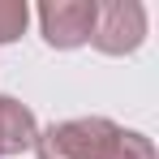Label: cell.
I'll return each instance as SVG.
<instances>
[{"label": "cell", "mask_w": 159, "mask_h": 159, "mask_svg": "<svg viewBox=\"0 0 159 159\" xmlns=\"http://www.w3.org/2000/svg\"><path fill=\"white\" fill-rule=\"evenodd\" d=\"M120 138V125L107 116H73L48 125L34 138L39 159H112V146Z\"/></svg>", "instance_id": "6da1fadb"}, {"label": "cell", "mask_w": 159, "mask_h": 159, "mask_svg": "<svg viewBox=\"0 0 159 159\" xmlns=\"http://www.w3.org/2000/svg\"><path fill=\"white\" fill-rule=\"evenodd\" d=\"M146 43V4L138 0H99L90 48L103 56H129Z\"/></svg>", "instance_id": "7a4b0ae2"}, {"label": "cell", "mask_w": 159, "mask_h": 159, "mask_svg": "<svg viewBox=\"0 0 159 159\" xmlns=\"http://www.w3.org/2000/svg\"><path fill=\"white\" fill-rule=\"evenodd\" d=\"M95 13H99V0H43L39 4L43 43L56 52H73L82 43H90Z\"/></svg>", "instance_id": "3957f363"}, {"label": "cell", "mask_w": 159, "mask_h": 159, "mask_svg": "<svg viewBox=\"0 0 159 159\" xmlns=\"http://www.w3.org/2000/svg\"><path fill=\"white\" fill-rule=\"evenodd\" d=\"M34 138H39L34 112L26 103H17L13 95H0V159L34 151Z\"/></svg>", "instance_id": "277c9868"}, {"label": "cell", "mask_w": 159, "mask_h": 159, "mask_svg": "<svg viewBox=\"0 0 159 159\" xmlns=\"http://www.w3.org/2000/svg\"><path fill=\"white\" fill-rule=\"evenodd\" d=\"M30 26V4L26 0H0V43H17Z\"/></svg>", "instance_id": "5b68a950"}, {"label": "cell", "mask_w": 159, "mask_h": 159, "mask_svg": "<svg viewBox=\"0 0 159 159\" xmlns=\"http://www.w3.org/2000/svg\"><path fill=\"white\" fill-rule=\"evenodd\" d=\"M112 159H159L155 155V142L138 129H120L116 146H112Z\"/></svg>", "instance_id": "8992f818"}]
</instances>
